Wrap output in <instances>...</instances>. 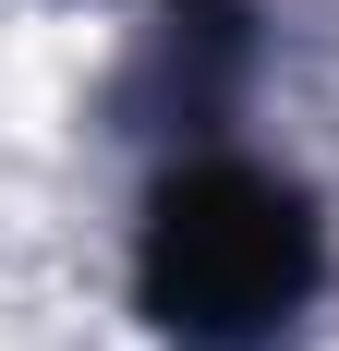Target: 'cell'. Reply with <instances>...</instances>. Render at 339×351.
I'll return each instance as SVG.
<instances>
[{"mask_svg":"<svg viewBox=\"0 0 339 351\" xmlns=\"http://www.w3.org/2000/svg\"><path fill=\"white\" fill-rule=\"evenodd\" d=\"M315 279H327V230H315L303 182L255 170L231 145H194L158 182L134 243V303L170 351H279L303 327Z\"/></svg>","mask_w":339,"mask_h":351,"instance_id":"1","label":"cell"}]
</instances>
